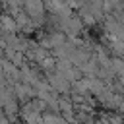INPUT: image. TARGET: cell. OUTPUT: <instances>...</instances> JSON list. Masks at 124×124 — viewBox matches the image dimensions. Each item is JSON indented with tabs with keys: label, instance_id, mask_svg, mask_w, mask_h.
<instances>
[{
	"label": "cell",
	"instance_id": "1",
	"mask_svg": "<svg viewBox=\"0 0 124 124\" xmlns=\"http://www.w3.org/2000/svg\"><path fill=\"white\" fill-rule=\"evenodd\" d=\"M122 124H124V122H122Z\"/></svg>",
	"mask_w": 124,
	"mask_h": 124
}]
</instances>
